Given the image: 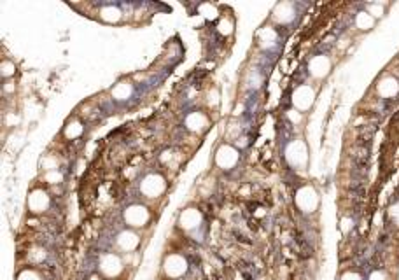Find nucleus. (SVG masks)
Wrapping results in <instances>:
<instances>
[{
    "label": "nucleus",
    "mask_w": 399,
    "mask_h": 280,
    "mask_svg": "<svg viewBox=\"0 0 399 280\" xmlns=\"http://www.w3.org/2000/svg\"><path fill=\"white\" fill-rule=\"evenodd\" d=\"M18 280H40V278H39V275H37L35 271H32V270H25L23 273H19Z\"/></svg>",
    "instance_id": "a878e982"
},
{
    "label": "nucleus",
    "mask_w": 399,
    "mask_h": 280,
    "mask_svg": "<svg viewBox=\"0 0 399 280\" xmlns=\"http://www.w3.org/2000/svg\"><path fill=\"white\" fill-rule=\"evenodd\" d=\"M286 159L291 167L294 168H305L308 163V149L303 140H293L286 147Z\"/></svg>",
    "instance_id": "f257e3e1"
},
{
    "label": "nucleus",
    "mask_w": 399,
    "mask_h": 280,
    "mask_svg": "<svg viewBox=\"0 0 399 280\" xmlns=\"http://www.w3.org/2000/svg\"><path fill=\"white\" fill-rule=\"evenodd\" d=\"M294 16H296V9H294V4H291V2H280V4H277L273 9V18H275V21H278V23L293 21Z\"/></svg>",
    "instance_id": "ddd939ff"
},
{
    "label": "nucleus",
    "mask_w": 399,
    "mask_h": 280,
    "mask_svg": "<svg viewBox=\"0 0 399 280\" xmlns=\"http://www.w3.org/2000/svg\"><path fill=\"white\" fill-rule=\"evenodd\" d=\"M277 32H275V28H263V30H259L257 34V40L259 44H261L263 48H271L275 42H277Z\"/></svg>",
    "instance_id": "a211bd4d"
},
{
    "label": "nucleus",
    "mask_w": 399,
    "mask_h": 280,
    "mask_svg": "<svg viewBox=\"0 0 399 280\" xmlns=\"http://www.w3.org/2000/svg\"><path fill=\"white\" fill-rule=\"evenodd\" d=\"M315 102V91L312 86L303 84L299 88H296V91L293 93V105L298 110H308Z\"/></svg>",
    "instance_id": "423d86ee"
},
{
    "label": "nucleus",
    "mask_w": 399,
    "mask_h": 280,
    "mask_svg": "<svg viewBox=\"0 0 399 280\" xmlns=\"http://www.w3.org/2000/svg\"><path fill=\"white\" fill-rule=\"evenodd\" d=\"M378 93L384 98H392L399 93V82L394 77H384L378 82Z\"/></svg>",
    "instance_id": "2eb2a0df"
},
{
    "label": "nucleus",
    "mask_w": 399,
    "mask_h": 280,
    "mask_svg": "<svg viewBox=\"0 0 399 280\" xmlns=\"http://www.w3.org/2000/svg\"><path fill=\"white\" fill-rule=\"evenodd\" d=\"M201 221H203V216H201V212L198 208L195 207H189L186 210H182V214L179 216V224L182 229H186V231H191V229H196L198 226L201 224Z\"/></svg>",
    "instance_id": "1a4fd4ad"
},
{
    "label": "nucleus",
    "mask_w": 399,
    "mask_h": 280,
    "mask_svg": "<svg viewBox=\"0 0 399 280\" xmlns=\"http://www.w3.org/2000/svg\"><path fill=\"white\" fill-rule=\"evenodd\" d=\"M121 9L118 6H114V4H107V6L100 7V19L105 23H118L121 19Z\"/></svg>",
    "instance_id": "dca6fc26"
},
{
    "label": "nucleus",
    "mask_w": 399,
    "mask_h": 280,
    "mask_svg": "<svg viewBox=\"0 0 399 280\" xmlns=\"http://www.w3.org/2000/svg\"><path fill=\"white\" fill-rule=\"evenodd\" d=\"M84 131V126H82L81 121H71L67 126H65V137L67 138H77L82 135Z\"/></svg>",
    "instance_id": "412c9836"
},
{
    "label": "nucleus",
    "mask_w": 399,
    "mask_h": 280,
    "mask_svg": "<svg viewBox=\"0 0 399 280\" xmlns=\"http://www.w3.org/2000/svg\"><path fill=\"white\" fill-rule=\"evenodd\" d=\"M44 179H46V182H49V184H58L63 180V175H61L58 170H48Z\"/></svg>",
    "instance_id": "4be33fe9"
},
{
    "label": "nucleus",
    "mask_w": 399,
    "mask_h": 280,
    "mask_svg": "<svg viewBox=\"0 0 399 280\" xmlns=\"http://www.w3.org/2000/svg\"><path fill=\"white\" fill-rule=\"evenodd\" d=\"M238 159H240V152L229 144H223L216 151V165L223 170H231L233 167H237Z\"/></svg>",
    "instance_id": "20e7f679"
},
{
    "label": "nucleus",
    "mask_w": 399,
    "mask_h": 280,
    "mask_svg": "<svg viewBox=\"0 0 399 280\" xmlns=\"http://www.w3.org/2000/svg\"><path fill=\"white\" fill-rule=\"evenodd\" d=\"M0 70H2V77H11L12 74L16 72V67H14L12 61L6 60V61H2V67H0Z\"/></svg>",
    "instance_id": "b1692460"
},
{
    "label": "nucleus",
    "mask_w": 399,
    "mask_h": 280,
    "mask_svg": "<svg viewBox=\"0 0 399 280\" xmlns=\"http://www.w3.org/2000/svg\"><path fill=\"white\" fill-rule=\"evenodd\" d=\"M149 217H151L149 210L140 203L130 205L125 210V221L131 228H142V226H146L149 222Z\"/></svg>",
    "instance_id": "39448f33"
},
{
    "label": "nucleus",
    "mask_w": 399,
    "mask_h": 280,
    "mask_svg": "<svg viewBox=\"0 0 399 280\" xmlns=\"http://www.w3.org/2000/svg\"><path fill=\"white\" fill-rule=\"evenodd\" d=\"M341 280H361V277L357 273H354V271H348V273H345L341 277Z\"/></svg>",
    "instance_id": "c756f323"
},
{
    "label": "nucleus",
    "mask_w": 399,
    "mask_h": 280,
    "mask_svg": "<svg viewBox=\"0 0 399 280\" xmlns=\"http://www.w3.org/2000/svg\"><path fill=\"white\" fill-rule=\"evenodd\" d=\"M289 118L293 123H299L301 121V114L298 112V110H289Z\"/></svg>",
    "instance_id": "c85d7f7f"
},
{
    "label": "nucleus",
    "mask_w": 399,
    "mask_h": 280,
    "mask_svg": "<svg viewBox=\"0 0 399 280\" xmlns=\"http://www.w3.org/2000/svg\"><path fill=\"white\" fill-rule=\"evenodd\" d=\"M163 268H165V273H167L168 277L179 278L187 271V261L182 256H179V254H172V256H168L167 259H165Z\"/></svg>",
    "instance_id": "6e6552de"
},
{
    "label": "nucleus",
    "mask_w": 399,
    "mask_h": 280,
    "mask_svg": "<svg viewBox=\"0 0 399 280\" xmlns=\"http://www.w3.org/2000/svg\"><path fill=\"white\" fill-rule=\"evenodd\" d=\"M356 25L359 30H371L373 27H375V18H373L371 14H369L368 11H363L357 14L356 18Z\"/></svg>",
    "instance_id": "6ab92c4d"
},
{
    "label": "nucleus",
    "mask_w": 399,
    "mask_h": 280,
    "mask_svg": "<svg viewBox=\"0 0 399 280\" xmlns=\"http://www.w3.org/2000/svg\"><path fill=\"white\" fill-rule=\"evenodd\" d=\"M49 203H51V200H49V195L44 189H34V191H30V195L27 198L28 210L34 214L46 212L49 208Z\"/></svg>",
    "instance_id": "0eeeda50"
},
{
    "label": "nucleus",
    "mask_w": 399,
    "mask_h": 280,
    "mask_svg": "<svg viewBox=\"0 0 399 280\" xmlns=\"http://www.w3.org/2000/svg\"><path fill=\"white\" fill-rule=\"evenodd\" d=\"M389 214H390V217H392V221L399 226V203L392 205L390 210H389Z\"/></svg>",
    "instance_id": "bb28decb"
},
{
    "label": "nucleus",
    "mask_w": 399,
    "mask_h": 280,
    "mask_svg": "<svg viewBox=\"0 0 399 280\" xmlns=\"http://www.w3.org/2000/svg\"><path fill=\"white\" fill-rule=\"evenodd\" d=\"M198 11L200 14L203 16V18L207 19H217V16H219V11H217V6H214V4L210 2H205V4H200L198 6Z\"/></svg>",
    "instance_id": "aec40b11"
},
{
    "label": "nucleus",
    "mask_w": 399,
    "mask_h": 280,
    "mask_svg": "<svg viewBox=\"0 0 399 280\" xmlns=\"http://www.w3.org/2000/svg\"><path fill=\"white\" fill-rule=\"evenodd\" d=\"M331 70V60L324 55H319V56H314L308 63V72L315 77V79H322L326 77Z\"/></svg>",
    "instance_id": "9b49d317"
},
{
    "label": "nucleus",
    "mask_w": 399,
    "mask_h": 280,
    "mask_svg": "<svg viewBox=\"0 0 399 280\" xmlns=\"http://www.w3.org/2000/svg\"><path fill=\"white\" fill-rule=\"evenodd\" d=\"M184 125H186V128L189 131H195V133H201V131H205L208 128V118L205 112H191L187 114L186 121H184Z\"/></svg>",
    "instance_id": "f8f14e48"
},
{
    "label": "nucleus",
    "mask_w": 399,
    "mask_h": 280,
    "mask_svg": "<svg viewBox=\"0 0 399 280\" xmlns=\"http://www.w3.org/2000/svg\"><path fill=\"white\" fill-rule=\"evenodd\" d=\"M369 280H387V275H385L384 271H373V273L369 275Z\"/></svg>",
    "instance_id": "cd10ccee"
},
{
    "label": "nucleus",
    "mask_w": 399,
    "mask_h": 280,
    "mask_svg": "<svg viewBox=\"0 0 399 280\" xmlns=\"http://www.w3.org/2000/svg\"><path fill=\"white\" fill-rule=\"evenodd\" d=\"M296 205H298L299 210H303V212L307 214H312L315 212L319 207V193L315 191L312 186H303L299 188L298 191H296Z\"/></svg>",
    "instance_id": "f03ea898"
},
{
    "label": "nucleus",
    "mask_w": 399,
    "mask_h": 280,
    "mask_svg": "<svg viewBox=\"0 0 399 280\" xmlns=\"http://www.w3.org/2000/svg\"><path fill=\"white\" fill-rule=\"evenodd\" d=\"M167 189V180L159 174H147L140 180V193L147 198H158Z\"/></svg>",
    "instance_id": "7ed1b4c3"
},
{
    "label": "nucleus",
    "mask_w": 399,
    "mask_h": 280,
    "mask_svg": "<svg viewBox=\"0 0 399 280\" xmlns=\"http://www.w3.org/2000/svg\"><path fill=\"white\" fill-rule=\"evenodd\" d=\"M138 244H140L138 235L130 231V229L121 231L118 235V245H119V249H123L125 252H131V250H135L138 247Z\"/></svg>",
    "instance_id": "4468645a"
},
{
    "label": "nucleus",
    "mask_w": 399,
    "mask_h": 280,
    "mask_svg": "<svg viewBox=\"0 0 399 280\" xmlns=\"http://www.w3.org/2000/svg\"><path fill=\"white\" fill-rule=\"evenodd\" d=\"M123 270V261L121 258L116 256V254H105L100 261V271L109 278H114L121 273Z\"/></svg>",
    "instance_id": "9d476101"
},
{
    "label": "nucleus",
    "mask_w": 399,
    "mask_h": 280,
    "mask_svg": "<svg viewBox=\"0 0 399 280\" xmlns=\"http://www.w3.org/2000/svg\"><path fill=\"white\" fill-rule=\"evenodd\" d=\"M368 12L373 16V18H380V16L384 14V7H382L380 4H371V6L368 7Z\"/></svg>",
    "instance_id": "393cba45"
},
{
    "label": "nucleus",
    "mask_w": 399,
    "mask_h": 280,
    "mask_svg": "<svg viewBox=\"0 0 399 280\" xmlns=\"http://www.w3.org/2000/svg\"><path fill=\"white\" fill-rule=\"evenodd\" d=\"M131 95H133V86H131L130 82H126V81L118 82V84L112 88V97L116 98V100H119V102L128 100V98H131Z\"/></svg>",
    "instance_id": "f3484780"
},
{
    "label": "nucleus",
    "mask_w": 399,
    "mask_h": 280,
    "mask_svg": "<svg viewBox=\"0 0 399 280\" xmlns=\"http://www.w3.org/2000/svg\"><path fill=\"white\" fill-rule=\"evenodd\" d=\"M217 28H219V32L223 35H229L233 32V21L231 19H226V18H223L219 21V25H217Z\"/></svg>",
    "instance_id": "5701e85b"
}]
</instances>
